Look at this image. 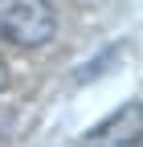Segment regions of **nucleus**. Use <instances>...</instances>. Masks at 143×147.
Returning <instances> with one entry per match:
<instances>
[{
    "label": "nucleus",
    "instance_id": "1",
    "mask_svg": "<svg viewBox=\"0 0 143 147\" xmlns=\"http://www.w3.org/2000/svg\"><path fill=\"white\" fill-rule=\"evenodd\" d=\"M57 33L49 0H0V41L16 49H45Z\"/></svg>",
    "mask_w": 143,
    "mask_h": 147
},
{
    "label": "nucleus",
    "instance_id": "2",
    "mask_svg": "<svg viewBox=\"0 0 143 147\" xmlns=\"http://www.w3.org/2000/svg\"><path fill=\"white\" fill-rule=\"evenodd\" d=\"M82 147H143V110H139V102L119 106L111 119H102L94 131H86Z\"/></svg>",
    "mask_w": 143,
    "mask_h": 147
},
{
    "label": "nucleus",
    "instance_id": "3",
    "mask_svg": "<svg viewBox=\"0 0 143 147\" xmlns=\"http://www.w3.org/2000/svg\"><path fill=\"white\" fill-rule=\"evenodd\" d=\"M0 86H4V61H0Z\"/></svg>",
    "mask_w": 143,
    "mask_h": 147
}]
</instances>
